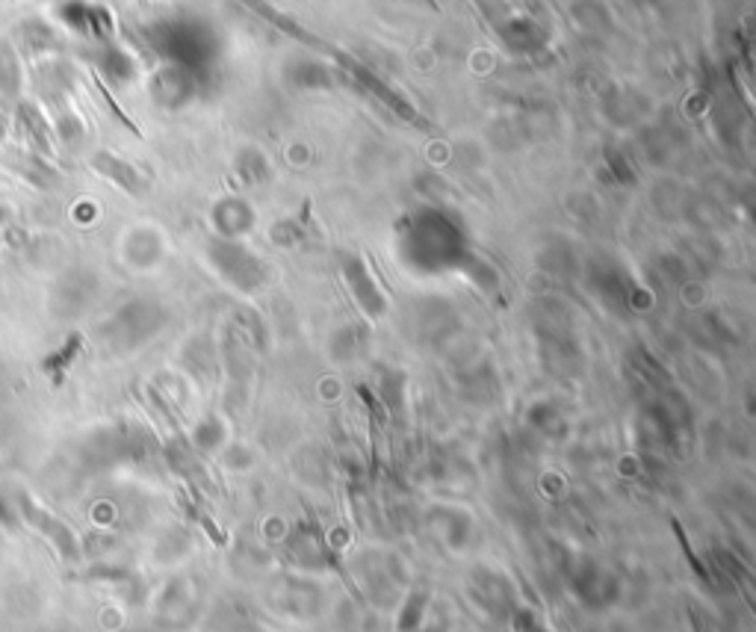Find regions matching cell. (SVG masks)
I'll use <instances>...</instances> for the list:
<instances>
[{
    "label": "cell",
    "mask_w": 756,
    "mask_h": 632,
    "mask_svg": "<svg viewBox=\"0 0 756 632\" xmlns=\"http://www.w3.org/2000/svg\"><path fill=\"white\" fill-rule=\"evenodd\" d=\"M308 517H311V520H308V523H311V529H314L316 547H319V550H322V556H325V562H328V565H331V568L337 570V573H340V576H343V579H346V582H349V576H346V570H343V565H340V556H337V553H334V550H331V547H328V541H325V535H322V526H319V523H316V517H314V514H311V511H308Z\"/></svg>",
    "instance_id": "cell-1"
},
{
    "label": "cell",
    "mask_w": 756,
    "mask_h": 632,
    "mask_svg": "<svg viewBox=\"0 0 756 632\" xmlns=\"http://www.w3.org/2000/svg\"><path fill=\"white\" fill-rule=\"evenodd\" d=\"M195 520H198V523H201V526H204V529H207V535H210V538H213V541H216V544H219V547H225V544H228V538H225V532H219V529H216V523H213V520H207V517H204V514H198V517H195Z\"/></svg>",
    "instance_id": "cell-3"
},
{
    "label": "cell",
    "mask_w": 756,
    "mask_h": 632,
    "mask_svg": "<svg viewBox=\"0 0 756 632\" xmlns=\"http://www.w3.org/2000/svg\"><path fill=\"white\" fill-rule=\"evenodd\" d=\"M671 529H674V535H677V541H680V550H683V556L689 559V565H692L694 573H697L700 579H706V582H709V570L700 565V559H697V553L692 550V544H689V538H686V532H683L680 520H671Z\"/></svg>",
    "instance_id": "cell-2"
}]
</instances>
